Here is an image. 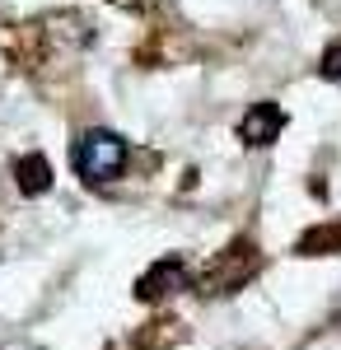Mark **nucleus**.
I'll return each instance as SVG.
<instances>
[{
    "label": "nucleus",
    "mask_w": 341,
    "mask_h": 350,
    "mask_svg": "<svg viewBox=\"0 0 341 350\" xmlns=\"http://www.w3.org/2000/svg\"><path fill=\"white\" fill-rule=\"evenodd\" d=\"M71 163L84 183L103 187V183H117L122 168H127V140L117 131H84L71 150Z\"/></svg>",
    "instance_id": "obj_1"
},
{
    "label": "nucleus",
    "mask_w": 341,
    "mask_h": 350,
    "mask_svg": "<svg viewBox=\"0 0 341 350\" xmlns=\"http://www.w3.org/2000/svg\"><path fill=\"white\" fill-rule=\"evenodd\" d=\"M257 271H262V252L243 239V243H234V247H225V252L201 271V295H234V290H243Z\"/></svg>",
    "instance_id": "obj_2"
},
{
    "label": "nucleus",
    "mask_w": 341,
    "mask_h": 350,
    "mask_svg": "<svg viewBox=\"0 0 341 350\" xmlns=\"http://www.w3.org/2000/svg\"><path fill=\"white\" fill-rule=\"evenodd\" d=\"M187 285H192L187 262L183 257H164V262H155V267L136 280V299L155 304V299H168V295H178V290H187Z\"/></svg>",
    "instance_id": "obj_3"
},
{
    "label": "nucleus",
    "mask_w": 341,
    "mask_h": 350,
    "mask_svg": "<svg viewBox=\"0 0 341 350\" xmlns=\"http://www.w3.org/2000/svg\"><path fill=\"white\" fill-rule=\"evenodd\" d=\"M286 131V112H281V103H253V108L243 112V122H238V140L243 145H253V150H262V145H271L276 135Z\"/></svg>",
    "instance_id": "obj_4"
},
{
    "label": "nucleus",
    "mask_w": 341,
    "mask_h": 350,
    "mask_svg": "<svg viewBox=\"0 0 341 350\" xmlns=\"http://www.w3.org/2000/svg\"><path fill=\"white\" fill-rule=\"evenodd\" d=\"M14 183H19L24 196H42V191L52 187V163L42 159L38 150H33V154H19V159H14Z\"/></svg>",
    "instance_id": "obj_5"
},
{
    "label": "nucleus",
    "mask_w": 341,
    "mask_h": 350,
    "mask_svg": "<svg viewBox=\"0 0 341 350\" xmlns=\"http://www.w3.org/2000/svg\"><path fill=\"white\" fill-rule=\"evenodd\" d=\"M299 257H327V252H341V224H318V229H304L299 243H294Z\"/></svg>",
    "instance_id": "obj_6"
},
{
    "label": "nucleus",
    "mask_w": 341,
    "mask_h": 350,
    "mask_svg": "<svg viewBox=\"0 0 341 350\" xmlns=\"http://www.w3.org/2000/svg\"><path fill=\"white\" fill-rule=\"evenodd\" d=\"M318 70H323V80H341V38L323 52V61H318Z\"/></svg>",
    "instance_id": "obj_7"
}]
</instances>
